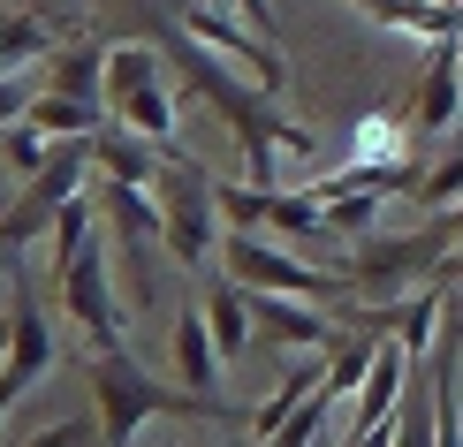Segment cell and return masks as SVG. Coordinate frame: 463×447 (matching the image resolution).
<instances>
[{"instance_id":"d6986e66","label":"cell","mask_w":463,"mask_h":447,"mask_svg":"<svg viewBox=\"0 0 463 447\" xmlns=\"http://www.w3.org/2000/svg\"><path fill=\"white\" fill-rule=\"evenodd\" d=\"M31 99H38V84H31L24 69H8V76H0V129H8V122H24V114H31Z\"/></svg>"},{"instance_id":"e0dca14e","label":"cell","mask_w":463,"mask_h":447,"mask_svg":"<svg viewBox=\"0 0 463 447\" xmlns=\"http://www.w3.org/2000/svg\"><path fill=\"white\" fill-rule=\"evenodd\" d=\"M411 198H418V205H456V198H463V144H456L440 167H426V182H418Z\"/></svg>"},{"instance_id":"7c38bea8","label":"cell","mask_w":463,"mask_h":447,"mask_svg":"<svg viewBox=\"0 0 463 447\" xmlns=\"http://www.w3.org/2000/svg\"><path fill=\"white\" fill-rule=\"evenodd\" d=\"M350 8L373 15L380 31H402V38H449V31H463L456 0H350Z\"/></svg>"},{"instance_id":"5bb4252c","label":"cell","mask_w":463,"mask_h":447,"mask_svg":"<svg viewBox=\"0 0 463 447\" xmlns=\"http://www.w3.org/2000/svg\"><path fill=\"white\" fill-rule=\"evenodd\" d=\"M24 122H38L46 137H99V129L114 122V107H107V99H69V91H46V84H38V99H31Z\"/></svg>"},{"instance_id":"277c9868","label":"cell","mask_w":463,"mask_h":447,"mask_svg":"<svg viewBox=\"0 0 463 447\" xmlns=\"http://www.w3.org/2000/svg\"><path fill=\"white\" fill-rule=\"evenodd\" d=\"M326 265H342L357 288H388V296H402V288H418V281H433V274L456 265V212H440L426 236H364L357 250L342 243Z\"/></svg>"},{"instance_id":"4fadbf2b","label":"cell","mask_w":463,"mask_h":447,"mask_svg":"<svg viewBox=\"0 0 463 447\" xmlns=\"http://www.w3.org/2000/svg\"><path fill=\"white\" fill-rule=\"evenodd\" d=\"M205 326H213V341H221V357L236 364L243 349H250V334H259V326H250V288L243 281H205Z\"/></svg>"},{"instance_id":"5b68a950","label":"cell","mask_w":463,"mask_h":447,"mask_svg":"<svg viewBox=\"0 0 463 447\" xmlns=\"http://www.w3.org/2000/svg\"><path fill=\"white\" fill-rule=\"evenodd\" d=\"M221 250H228V281L266 288V296H304V303H319V311H335V303H350V296H357V281L342 274V265L288 258V250H274L259 228H228Z\"/></svg>"},{"instance_id":"ffe728a7","label":"cell","mask_w":463,"mask_h":447,"mask_svg":"<svg viewBox=\"0 0 463 447\" xmlns=\"http://www.w3.org/2000/svg\"><path fill=\"white\" fill-rule=\"evenodd\" d=\"M31 447H91V424H76V417H53L46 433H38Z\"/></svg>"},{"instance_id":"44dd1931","label":"cell","mask_w":463,"mask_h":447,"mask_svg":"<svg viewBox=\"0 0 463 447\" xmlns=\"http://www.w3.org/2000/svg\"><path fill=\"white\" fill-rule=\"evenodd\" d=\"M236 15H243L259 38H274V46H281V15H274V0H236Z\"/></svg>"},{"instance_id":"2e32d148","label":"cell","mask_w":463,"mask_h":447,"mask_svg":"<svg viewBox=\"0 0 463 447\" xmlns=\"http://www.w3.org/2000/svg\"><path fill=\"white\" fill-rule=\"evenodd\" d=\"M53 53V23L38 8H0V76L8 69H31Z\"/></svg>"},{"instance_id":"8992f818","label":"cell","mask_w":463,"mask_h":447,"mask_svg":"<svg viewBox=\"0 0 463 447\" xmlns=\"http://www.w3.org/2000/svg\"><path fill=\"white\" fill-rule=\"evenodd\" d=\"M99 220L114 228V250H122V265H129V311H145L152 296H160L152 250H167L160 198H152L145 182H122V174H107V182H99Z\"/></svg>"},{"instance_id":"52a82bcc","label":"cell","mask_w":463,"mask_h":447,"mask_svg":"<svg viewBox=\"0 0 463 447\" xmlns=\"http://www.w3.org/2000/svg\"><path fill=\"white\" fill-rule=\"evenodd\" d=\"M167 53L152 46H114L107 53V107L114 122H129L152 144H175V91H167Z\"/></svg>"},{"instance_id":"ba28073f","label":"cell","mask_w":463,"mask_h":447,"mask_svg":"<svg viewBox=\"0 0 463 447\" xmlns=\"http://www.w3.org/2000/svg\"><path fill=\"white\" fill-rule=\"evenodd\" d=\"M167 15H175V23L198 38V46H213V53H228L236 69H250V84H259V91H281V84H288L281 46H274V38H259L243 15L213 8V0H167Z\"/></svg>"},{"instance_id":"6da1fadb","label":"cell","mask_w":463,"mask_h":447,"mask_svg":"<svg viewBox=\"0 0 463 447\" xmlns=\"http://www.w3.org/2000/svg\"><path fill=\"white\" fill-rule=\"evenodd\" d=\"M152 23L167 31V46H175V76L221 114V122H228V137H236V152H243V182L281 190V160H288V152H297V160H312V129L288 122V114L274 107V91L236 84V76L213 61V46H198L190 31L175 38V15H167V8H152Z\"/></svg>"},{"instance_id":"3957f363","label":"cell","mask_w":463,"mask_h":447,"mask_svg":"<svg viewBox=\"0 0 463 447\" xmlns=\"http://www.w3.org/2000/svg\"><path fill=\"white\" fill-rule=\"evenodd\" d=\"M152 198H160V220H167V258L183 274H198L221 243V182L190 160L183 144H160V174H152Z\"/></svg>"},{"instance_id":"30bf717a","label":"cell","mask_w":463,"mask_h":447,"mask_svg":"<svg viewBox=\"0 0 463 447\" xmlns=\"http://www.w3.org/2000/svg\"><path fill=\"white\" fill-rule=\"evenodd\" d=\"M402 114H411L418 137H440L449 122H463V31L426 38V61H418V84H411Z\"/></svg>"},{"instance_id":"7a4b0ae2","label":"cell","mask_w":463,"mask_h":447,"mask_svg":"<svg viewBox=\"0 0 463 447\" xmlns=\"http://www.w3.org/2000/svg\"><path fill=\"white\" fill-rule=\"evenodd\" d=\"M84 379H91V402H99V440L107 447H129L137 440V424L152 417H183V424H243V410H228V402H205L190 395L175 379H152L137 357H129V341H107L84 357Z\"/></svg>"},{"instance_id":"ac0fdd59","label":"cell","mask_w":463,"mask_h":447,"mask_svg":"<svg viewBox=\"0 0 463 447\" xmlns=\"http://www.w3.org/2000/svg\"><path fill=\"white\" fill-rule=\"evenodd\" d=\"M380 212V190H357V198H326V220H335V236H364Z\"/></svg>"},{"instance_id":"9c48e42d","label":"cell","mask_w":463,"mask_h":447,"mask_svg":"<svg viewBox=\"0 0 463 447\" xmlns=\"http://www.w3.org/2000/svg\"><path fill=\"white\" fill-rule=\"evenodd\" d=\"M53 281H61V303H69V319L91 334V349L122 341L129 303H114V274H107V243H99V236H84V243H76L69 258L53 265Z\"/></svg>"},{"instance_id":"9a60e30c","label":"cell","mask_w":463,"mask_h":447,"mask_svg":"<svg viewBox=\"0 0 463 447\" xmlns=\"http://www.w3.org/2000/svg\"><path fill=\"white\" fill-rule=\"evenodd\" d=\"M46 91H69V99H107V46L99 38H76L46 61Z\"/></svg>"},{"instance_id":"8fae6325","label":"cell","mask_w":463,"mask_h":447,"mask_svg":"<svg viewBox=\"0 0 463 447\" xmlns=\"http://www.w3.org/2000/svg\"><path fill=\"white\" fill-rule=\"evenodd\" d=\"M221 341H213V326H205V303H190L175 311V379L190 386V395H205V402H221Z\"/></svg>"}]
</instances>
